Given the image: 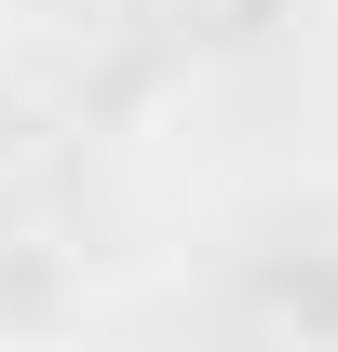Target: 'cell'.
Returning a JSON list of instances; mask_svg holds the SVG:
<instances>
[{"label":"cell","mask_w":338,"mask_h":352,"mask_svg":"<svg viewBox=\"0 0 338 352\" xmlns=\"http://www.w3.org/2000/svg\"><path fill=\"white\" fill-rule=\"evenodd\" d=\"M27 149H41V95H27V68H14V54H0V176L27 163Z\"/></svg>","instance_id":"2"},{"label":"cell","mask_w":338,"mask_h":352,"mask_svg":"<svg viewBox=\"0 0 338 352\" xmlns=\"http://www.w3.org/2000/svg\"><path fill=\"white\" fill-rule=\"evenodd\" d=\"M68 311H82V271H68V258H41V244L0 258V352H54Z\"/></svg>","instance_id":"1"}]
</instances>
